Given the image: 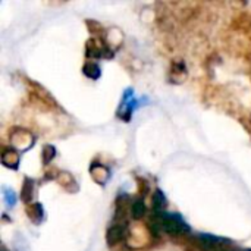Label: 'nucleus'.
<instances>
[{"mask_svg": "<svg viewBox=\"0 0 251 251\" xmlns=\"http://www.w3.org/2000/svg\"><path fill=\"white\" fill-rule=\"evenodd\" d=\"M56 181L59 182V185H60L62 188H65V190L69 191V193H76L78 188H79V185H78V182L75 181L74 175L69 174V172H66V171H60V172L57 174Z\"/></svg>", "mask_w": 251, "mask_h": 251, "instance_id": "8", "label": "nucleus"}, {"mask_svg": "<svg viewBox=\"0 0 251 251\" xmlns=\"http://www.w3.org/2000/svg\"><path fill=\"white\" fill-rule=\"evenodd\" d=\"M128 232H129V226L126 224H113L112 226H109L106 232V244L109 247L118 246L128 237Z\"/></svg>", "mask_w": 251, "mask_h": 251, "instance_id": "4", "label": "nucleus"}, {"mask_svg": "<svg viewBox=\"0 0 251 251\" xmlns=\"http://www.w3.org/2000/svg\"><path fill=\"white\" fill-rule=\"evenodd\" d=\"M1 251H6V249H1Z\"/></svg>", "mask_w": 251, "mask_h": 251, "instance_id": "18", "label": "nucleus"}, {"mask_svg": "<svg viewBox=\"0 0 251 251\" xmlns=\"http://www.w3.org/2000/svg\"><path fill=\"white\" fill-rule=\"evenodd\" d=\"M34 194H35V181L29 176L24 178L22 182V191H21V200L22 203H25L26 206L35 203L34 201Z\"/></svg>", "mask_w": 251, "mask_h": 251, "instance_id": "7", "label": "nucleus"}, {"mask_svg": "<svg viewBox=\"0 0 251 251\" xmlns=\"http://www.w3.org/2000/svg\"><path fill=\"white\" fill-rule=\"evenodd\" d=\"M9 140L12 149L18 150L19 153L28 151L35 144V135L25 128H12L9 132Z\"/></svg>", "mask_w": 251, "mask_h": 251, "instance_id": "2", "label": "nucleus"}, {"mask_svg": "<svg viewBox=\"0 0 251 251\" xmlns=\"http://www.w3.org/2000/svg\"><path fill=\"white\" fill-rule=\"evenodd\" d=\"M153 219L159 224L160 231L171 235V237H181L190 234V226L188 224L175 213H162V215H153Z\"/></svg>", "mask_w": 251, "mask_h": 251, "instance_id": "1", "label": "nucleus"}, {"mask_svg": "<svg viewBox=\"0 0 251 251\" xmlns=\"http://www.w3.org/2000/svg\"><path fill=\"white\" fill-rule=\"evenodd\" d=\"M1 193H3V201H4L6 209L7 210L9 209H13L16 206V201H18V197H16L15 191L10 190V188H7V187H3Z\"/></svg>", "mask_w": 251, "mask_h": 251, "instance_id": "16", "label": "nucleus"}, {"mask_svg": "<svg viewBox=\"0 0 251 251\" xmlns=\"http://www.w3.org/2000/svg\"><path fill=\"white\" fill-rule=\"evenodd\" d=\"M1 165L7 169H12V171H18L19 169V163H21V153L15 149H7L1 153Z\"/></svg>", "mask_w": 251, "mask_h": 251, "instance_id": "6", "label": "nucleus"}, {"mask_svg": "<svg viewBox=\"0 0 251 251\" xmlns=\"http://www.w3.org/2000/svg\"><path fill=\"white\" fill-rule=\"evenodd\" d=\"M90 174H91V176H93V181H94L96 184H99L100 187H104V185L109 182L110 176H112L110 169H109L107 166L101 165V163H97V162H93V163H91V166H90Z\"/></svg>", "mask_w": 251, "mask_h": 251, "instance_id": "5", "label": "nucleus"}, {"mask_svg": "<svg viewBox=\"0 0 251 251\" xmlns=\"http://www.w3.org/2000/svg\"><path fill=\"white\" fill-rule=\"evenodd\" d=\"M26 216L28 219L34 224V225H40L44 221V209L40 203H32L29 206H26Z\"/></svg>", "mask_w": 251, "mask_h": 251, "instance_id": "11", "label": "nucleus"}, {"mask_svg": "<svg viewBox=\"0 0 251 251\" xmlns=\"http://www.w3.org/2000/svg\"><path fill=\"white\" fill-rule=\"evenodd\" d=\"M218 251H243V250H238V249H235V247H225V249H221V250Z\"/></svg>", "mask_w": 251, "mask_h": 251, "instance_id": "17", "label": "nucleus"}, {"mask_svg": "<svg viewBox=\"0 0 251 251\" xmlns=\"http://www.w3.org/2000/svg\"><path fill=\"white\" fill-rule=\"evenodd\" d=\"M168 206L166 196L162 193V190H156L151 197V207H153V215H162L165 213V209Z\"/></svg>", "mask_w": 251, "mask_h": 251, "instance_id": "12", "label": "nucleus"}, {"mask_svg": "<svg viewBox=\"0 0 251 251\" xmlns=\"http://www.w3.org/2000/svg\"><path fill=\"white\" fill-rule=\"evenodd\" d=\"M138 104H140V100L135 99L134 90L132 88H126L125 93H124V97L121 100V104L118 106L116 116L119 119H122L124 122H129L131 121V116H132L134 110L138 107Z\"/></svg>", "mask_w": 251, "mask_h": 251, "instance_id": "3", "label": "nucleus"}, {"mask_svg": "<svg viewBox=\"0 0 251 251\" xmlns=\"http://www.w3.org/2000/svg\"><path fill=\"white\" fill-rule=\"evenodd\" d=\"M82 74L87 76V78H90V79H99L100 78V75H101V69H100V66L96 63V62H93V60H88L84 66H82Z\"/></svg>", "mask_w": 251, "mask_h": 251, "instance_id": "13", "label": "nucleus"}, {"mask_svg": "<svg viewBox=\"0 0 251 251\" xmlns=\"http://www.w3.org/2000/svg\"><path fill=\"white\" fill-rule=\"evenodd\" d=\"M104 56V46L100 44L96 38H90L85 43V57L87 59H100Z\"/></svg>", "mask_w": 251, "mask_h": 251, "instance_id": "9", "label": "nucleus"}, {"mask_svg": "<svg viewBox=\"0 0 251 251\" xmlns=\"http://www.w3.org/2000/svg\"><path fill=\"white\" fill-rule=\"evenodd\" d=\"M56 154H57L56 147L51 146V144H46V146L43 147V151H41V162H43V165H44V166H49V165L54 160Z\"/></svg>", "mask_w": 251, "mask_h": 251, "instance_id": "15", "label": "nucleus"}, {"mask_svg": "<svg viewBox=\"0 0 251 251\" xmlns=\"http://www.w3.org/2000/svg\"><path fill=\"white\" fill-rule=\"evenodd\" d=\"M146 215V204L143 199H137L135 201L131 203V216L134 221H140Z\"/></svg>", "mask_w": 251, "mask_h": 251, "instance_id": "14", "label": "nucleus"}, {"mask_svg": "<svg viewBox=\"0 0 251 251\" xmlns=\"http://www.w3.org/2000/svg\"><path fill=\"white\" fill-rule=\"evenodd\" d=\"M31 87H32V91H31V94L32 96H35L43 104H46L47 107L49 106H51V107H57V103H56V100L49 94V91H46L41 85H38V84H34V82H31Z\"/></svg>", "mask_w": 251, "mask_h": 251, "instance_id": "10", "label": "nucleus"}]
</instances>
